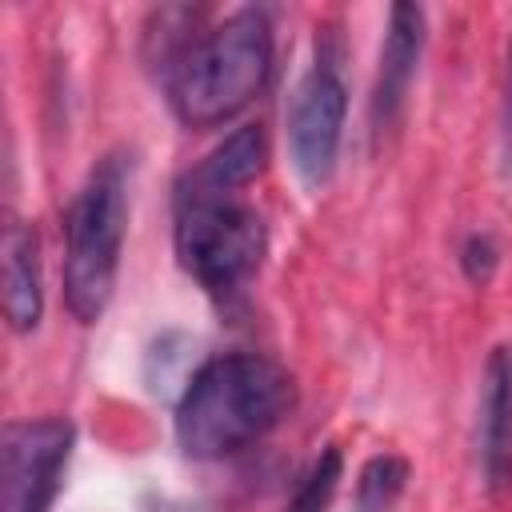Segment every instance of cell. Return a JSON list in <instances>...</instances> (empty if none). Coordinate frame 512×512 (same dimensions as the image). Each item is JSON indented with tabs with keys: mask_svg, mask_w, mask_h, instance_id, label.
Returning a JSON list of instances; mask_svg holds the SVG:
<instances>
[{
	"mask_svg": "<svg viewBox=\"0 0 512 512\" xmlns=\"http://www.w3.org/2000/svg\"><path fill=\"white\" fill-rule=\"evenodd\" d=\"M424 40H428L424 8L392 4L384 44H380V68H376V84H372V128L376 132L392 128L400 120V108L408 100L412 76H416L420 56H424Z\"/></svg>",
	"mask_w": 512,
	"mask_h": 512,
	"instance_id": "52a82bcc",
	"label": "cell"
},
{
	"mask_svg": "<svg viewBox=\"0 0 512 512\" xmlns=\"http://www.w3.org/2000/svg\"><path fill=\"white\" fill-rule=\"evenodd\" d=\"M496 264H500V248H496V240L488 236V232H472L464 244H460V268H464V276L472 280V284H488L492 276H496Z\"/></svg>",
	"mask_w": 512,
	"mask_h": 512,
	"instance_id": "4fadbf2b",
	"label": "cell"
},
{
	"mask_svg": "<svg viewBox=\"0 0 512 512\" xmlns=\"http://www.w3.org/2000/svg\"><path fill=\"white\" fill-rule=\"evenodd\" d=\"M4 316L12 332H32L44 316L40 236L24 220H8L4 228Z\"/></svg>",
	"mask_w": 512,
	"mask_h": 512,
	"instance_id": "30bf717a",
	"label": "cell"
},
{
	"mask_svg": "<svg viewBox=\"0 0 512 512\" xmlns=\"http://www.w3.org/2000/svg\"><path fill=\"white\" fill-rule=\"evenodd\" d=\"M76 444L64 416L12 420L0 444V512H48Z\"/></svg>",
	"mask_w": 512,
	"mask_h": 512,
	"instance_id": "5b68a950",
	"label": "cell"
},
{
	"mask_svg": "<svg viewBox=\"0 0 512 512\" xmlns=\"http://www.w3.org/2000/svg\"><path fill=\"white\" fill-rule=\"evenodd\" d=\"M340 476H344V456H340L336 444H328L312 460V468L304 472V480L296 484V492L284 504V512H328V504H332V496L340 488Z\"/></svg>",
	"mask_w": 512,
	"mask_h": 512,
	"instance_id": "7c38bea8",
	"label": "cell"
},
{
	"mask_svg": "<svg viewBox=\"0 0 512 512\" xmlns=\"http://www.w3.org/2000/svg\"><path fill=\"white\" fill-rule=\"evenodd\" d=\"M268 164V136L260 124H240L232 128L184 180L176 192H196V196H240Z\"/></svg>",
	"mask_w": 512,
	"mask_h": 512,
	"instance_id": "9c48e42d",
	"label": "cell"
},
{
	"mask_svg": "<svg viewBox=\"0 0 512 512\" xmlns=\"http://www.w3.org/2000/svg\"><path fill=\"white\" fill-rule=\"evenodd\" d=\"M128 232V164L104 156L64 216V308L80 324H96L112 304L120 252Z\"/></svg>",
	"mask_w": 512,
	"mask_h": 512,
	"instance_id": "3957f363",
	"label": "cell"
},
{
	"mask_svg": "<svg viewBox=\"0 0 512 512\" xmlns=\"http://www.w3.org/2000/svg\"><path fill=\"white\" fill-rule=\"evenodd\" d=\"M296 404L292 372L260 352L204 360L176 400V444L192 460H224L264 440Z\"/></svg>",
	"mask_w": 512,
	"mask_h": 512,
	"instance_id": "6da1fadb",
	"label": "cell"
},
{
	"mask_svg": "<svg viewBox=\"0 0 512 512\" xmlns=\"http://www.w3.org/2000/svg\"><path fill=\"white\" fill-rule=\"evenodd\" d=\"M500 128H504V168L512 176V40H508V56H504V112H500Z\"/></svg>",
	"mask_w": 512,
	"mask_h": 512,
	"instance_id": "5bb4252c",
	"label": "cell"
},
{
	"mask_svg": "<svg viewBox=\"0 0 512 512\" xmlns=\"http://www.w3.org/2000/svg\"><path fill=\"white\" fill-rule=\"evenodd\" d=\"M272 76V24L260 8H240L200 32L168 72V104L184 128L236 120Z\"/></svg>",
	"mask_w": 512,
	"mask_h": 512,
	"instance_id": "7a4b0ae2",
	"label": "cell"
},
{
	"mask_svg": "<svg viewBox=\"0 0 512 512\" xmlns=\"http://www.w3.org/2000/svg\"><path fill=\"white\" fill-rule=\"evenodd\" d=\"M344 116L348 88L340 80V64L320 52L288 104V156L308 188H320L332 176L344 140Z\"/></svg>",
	"mask_w": 512,
	"mask_h": 512,
	"instance_id": "8992f818",
	"label": "cell"
},
{
	"mask_svg": "<svg viewBox=\"0 0 512 512\" xmlns=\"http://www.w3.org/2000/svg\"><path fill=\"white\" fill-rule=\"evenodd\" d=\"M176 260L212 296L244 288L268 252L264 216L240 196L176 192Z\"/></svg>",
	"mask_w": 512,
	"mask_h": 512,
	"instance_id": "277c9868",
	"label": "cell"
},
{
	"mask_svg": "<svg viewBox=\"0 0 512 512\" xmlns=\"http://www.w3.org/2000/svg\"><path fill=\"white\" fill-rule=\"evenodd\" d=\"M412 480V464L396 452H376L356 476V512H392Z\"/></svg>",
	"mask_w": 512,
	"mask_h": 512,
	"instance_id": "8fae6325",
	"label": "cell"
},
{
	"mask_svg": "<svg viewBox=\"0 0 512 512\" xmlns=\"http://www.w3.org/2000/svg\"><path fill=\"white\" fill-rule=\"evenodd\" d=\"M480 472L492 492L512 488V344H496L480 384Z\"/></svg>",
	"mask_w": 512,
	"mask_h": 512,
	"instance_id": "ba28073f",
	"label": "cell"
}]
</instances>
